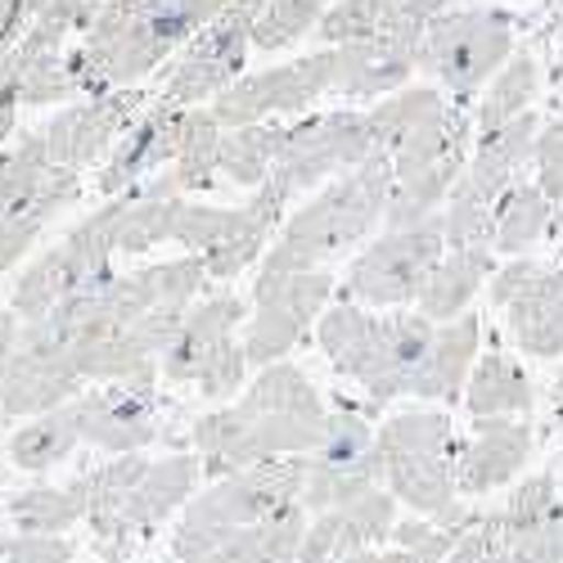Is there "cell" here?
<instances>
[{
	"label": "cell",
	"mask_w": 563,
	"mask_h": 563,
	"mask_svg": "<svg viewBox=\"0 0 563 563\" xmlns=\"http://www.w3.org/2000/svg\"><path fill=\"white\" fill-rule=\"evenodd\" d=\"M330 5L334 0H271V10L253 27V41L266 45V51H275V45H294L307 27L320 23V14Z\"/></svg>",
	"instance_id": "obj_7"
},
{
	"label": "cell",
	"mask_w": 563,
	"mask_h": 563,
	"mask_svg": "<svg viewBox=\"0 0 563 563\" xmlns=\"http://www.w3.org/2000/svg\"><path fill=\"white\" fill-rule=\"evenodd\" d=\"M541 221H545V199L537 190H514L505 212H500V244L519 249L523 240H532V234L541 230Z\"/></svg>",
	"instance_id": "obj_10"
},
{
	"label": "cell",
	"mask_w": 563,
	"mask_h": 563,
	"mask_svg": "<svg viewBox=\"0 0 563 563\" xmlns=\"http://www.w3.org/2000/svg\"><path fill=\"white\" fill-rule=\"evenodd\" d=\"M334 68H339V51H324V55H311L294 68L249 77L217 100V118L221 122H249V118H262L271 109H302L311 96L334 86Z\"/></svg>",
	"instance_id": "obj_5"
},
{
	"label": "cell",
	"mask_w": 563,
	"mask_h": 563,
	"mask_svg": "<svg viewBox=\"0 0 563 563\" xmlns=\"http://www.w3.org/2000/svg\"><path fill=\"white\" fill-rule=\"evenodd\" d=\"M537 158H541V185H545V195H563V122H554L541 135Z\"/></svg>",
	"instance_id": "obj_12"
},
{
	"label": "cell",
	"mask_w": 563,
	"mask_h": 563,
	"mask_svg": "<svg viewBox=\"0 0 563 563\" xmlns=\"http://www.w3.org/2000/svg\"><path fill=\"white\" fill-rule=\"evenodd\" d=\"M509 23L505 14L487 10H464V14H433L424 36H419L415 64L442 77L455 96L478 90L509 55Z\"/></svg>",
	"instance_id": "obj_1"
},
{
	"label": "cell",
	"mask_w": 563,
	"mask_h": 563,
	"mask_svg": "<svg viewBox=\"0 0 563 563\" xmlns=\"http://www.w3.org/2000/svg\"><path fill=\"white\" fill-rule=\"evenodd\" d=\"M384 180H388V167L384 158H369V167L352 180H343L339 190H330L316 208H307L294 225H289V240L285 249H279V262H307V257H320L330 253L347 240H356V234L374 221V208L384 203Z\"/></svg>",
	"instance_id": "obj_2"
},
{
	"label": "cell",
	"mask_w": 563,
	"mask_h": 563,
	"mask_svg": "<svg viewBox=\"0 0 563 563\" xmlns=\"http://www.w3.org/2000/svg\"><path fill=\"white\" fill-rule=\"evenodd\" d=\"M483 257H460V262H451L438 279H433V289H429V307L433 311H451V307H460L464 298H468V289H474V279L483 275Z\"/></svg>",
	"instance_id": "obj_11"
},
{
	"label": "cell",
	"mask_w": 563,
	"mask_h": 563,
	"mask_svg": "<svg viewBox=\"0 0 563 563\" xmlns=\"http://www.w3.org/2000/svg\"><path fill=\"white\" fill-rule=\"evenodd\" d=\"M279 150H285V135L279 131H240L230 140V145H221V167L230 176H240V180H253L266 172L271 158H279Z\"/></svg>",
	"instance_id": "obj_9"
},
{
	"label": "cell",
	"mask_w": 563,
	"mask_h": 563,
	"mask_svg": "<svg viewBox=\"0 0 563 563\" xmlns=\"http://www.w3.org/2000/svg\"><path fill=\"white\" fill-rule=\"evenodd\" d=\"M253 19H257L253 0H234V5H225L217 19H208L199 27V41L190 45V55H185L176 81H172V96L176 100H199V96L225 86L234 73H240L249 36L257 27Z\"/></svg>",
	"instance_id": "obj_3"
},
{
	"label": "cell",
	"mask_w": 563,
	"mask_h": 563,
	"mask_svg": "<svg viewBox=\"0 0 563 563\" xmlns=\"http://www.w3.org/2000/svg\"><path fill=\"white\" fill-rule=\"evenodd\" d=\"M438 253V230H415V234H397V240L379 244L361 266H356V294L365 298H406L419 289V279L433 266Z\"/></svg>",
	"instance_id": "obj_6"
},
{
	"label": "cell",
	"mask_w": 563,
	"mask_h": 563,
	"mask_svg": "<svg viewBox=\"0 0 563 563\" xmlns=\"http://www.w3.org/2000/svg\"><path fill=\"white\" fill-rule=\"evenodd\" d=\"M532 90H537V64H532L528 55H519V59H514V64L496 77L492 96H487V104H483V122H487V126H500V122H509V118H519V113L528 109V100H532Z\"/></svg>",
	"instance_id": "obj_8"
},
{
	"label": "cell",
	"mask_w": 563,
	"mask_h": 563,
	"mask_svg": "<svg viewBox=\"0 0 563 563\" xmlns=\"http://www.w3.org/2000/svg\"><path fill=\"white\" fill-rule=\"evenodd\" d=\"M446 0H339L320 14V36L330 45H352V41H384L401 45V51H419L429 19L442 14Z\"/></svg>",
	"instance_id": "obj_4"
}]
</instances>
